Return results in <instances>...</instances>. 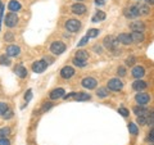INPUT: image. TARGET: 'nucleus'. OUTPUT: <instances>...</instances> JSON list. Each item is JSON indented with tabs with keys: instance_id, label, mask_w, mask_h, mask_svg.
Listing matches in <instances>:
<instances>
[{
	"instance_id": "7",
	"label": "nucleus",
	"mask_w": 154,
	"mask_h": 145,
	"mask_svg": "<svg viewBox=\"0 0 154 145\" xmlns=\"http://www.w3.org/2000/svg\"><path fill=\"white\" fill-rule=\"evenodd\" d=\"M81 85H82L85 89H88V90H93V89L96 88V85H98V81H96L95 79H93V77H86V79L82 80Z\"/></svg>"
},
{
	"instance_id": "20",
	"label": "nucleus",
	"mask_w": 154,
	"mask_h": 145,
	"mask_svg": "<svg viewBox=\"0 0 154 145\" xmlns=\"http://www.w3.org/2000/svg\"><path fill=\"white\" fill-rule=\"evenodd\" d=\"M130 28H131L132 31H139V32H143L145 30V26H144V23L140 22V21H135L132 22L131 25H130Z\"/></svg>"
},
{
	"instance_id": "15",
	"label": "nucleus",
	"mask_w": 154,
	"mask_h": 145,
	"mask_svg": "<svg viewBox=\"0 0 154 145\" xmlns=\"http://www.w3.org/2000/svg\"><path fill=\"white\" fill-rule=\"evenodd\" d=\"M137 9V13L139 16H148L149 13H150V9H149V5H145V4H137V5H135Z\"/></svg>"
},
{
	"instance_id": "43",
	"label": "nucleus",
	"mask_w": 154,
	"mask_h": 145,
	"mask_svg": "<svg viewBox=\"0 0 154 145\" xmlns=\"http://www.w3.org/2000/svg\"><path fill=\"white\" fill-rule=\"evenodd\" d=\"M95 4H96V5H104L105 0H95Z\"/></svg>"
},
{
	"instance_id": "34",
	"label": "nucleus",
	"mask_w": 154,
	"mask_h": 145,
	"mask_svg": "<svg viewBox=\"0 0 154 145\" xmlns=\"http://www.w3.org/2000/svg\"><path fill=\"white\" fill-rule=\"evenodd\" d=\"M32 99V90L30 89V90H27V93H26V95H25V100H26V103H28Z\"/></svg>"
},
{
	"instance_id": "23",
	"label": "nucleus",
	"mask_w": 154,
	"mask_h": 145,
	"mask_svg": "<svg viewBox=\"0 0 154 145\" xmlns=\"http://www.w3.org/2000/svg\"><path fill=\"white\" fill-rule=\"evenodd\" d=\"M90 98H91L90 94H86V93H76L75 100H77V101H85V100H89Z\"/></svg>"
},
{
	"instance_id": "10",
	"label": "nucleus",
	"mask_w": 154,
	"mask_h": 145,
	"mask_svg": "<svg viewBox=\"0 0 154 145\" xmlns=\"http://www.w3.org/2000/svg\"><path fill=\"white\" fill-rule=\"evenodd\" d=\"M64 94H66V91H64L63 89H62V88H58V89H55V90H53L51 93L49 94V96H50L51 100H57V99L63 98Z\"/></svg>"
},
{
	"instance_id": "12",
	"label": "nucleus",
	"mask_w": 154,
	"mask_h": 145,
	"mask_svg": "<svg viewBox=\"0 0 154 145\" xmlns=\"http://www.w3.org/2000/svg\"><path fill=\"white\" fill-rule=\"evenodd\" d=\"M144 75H145V69H144L141 66H136V67H134L132 68V76L136 80H140Z\"/></svg>"
},
{
	"instance_id": "11",
	"label": "nucleus",
	"mask_w": 154,
	"mask_h": 145,
	"mask_svg": "<svg viewBox=\"0 0 154 145\" xmlns=\"http://www.w3.org/2000/svg\"><path fill=\"white\" fill-rule=\"evenodd\" d=\"M19 53H21V49H19V46L17 45H9L7 48V53L5 54L8 57H18Z\"/></svg>"
},
{
	"instance_id": "27",
	"label": "nucleus",
	"mask_w": 154,
	"mask_h": 145,
	"mask_svg": "<svg viewBox=\"0 0 154 145\" xmlns=\"http://www.w3.org/2000/svg\"><path fill=\"white\" fill-rule=\"evenodd\" d=\"M96 95H98L99 98H105V96H108V89L107 88L98 89V93H96Z\"/></svg>"
},
{
	"instance_id": "37",
	"label": "nucleus",
	"mask_w": 154,
	"mask_h": 145,
	"mask_svg": "<svg viewBox=\"0 0 154 145\" xmlns=\"http://www.w3.org/2000/svg\"><path fill=\"white\" fill-rule=\"evenodd\" d=\"M88 41H89V37H88V36L82 37V39L80 40V42H79V46H84V45H86V44H88Z\"/></svg>"
},
{
	"instance_id": "36",
	"label": "nucleus",
	"mask_w": 154,
	"mask_h": 145,
	"mask_svg": "<svg viewBox=\"0 0 154 145\" xmlns=\"http://www.w3.org/2000/svg\"><path fill=\"white\" fill-rule=\"evenodd\" d=\"M135 62H136V59H135L134 57H128L127 59H126V64H127V66H134Z\"/></svg>"
},
{
	"instance_id": "18",
	"label": "nucleus",
	"mask_w": 154,
	"mask_h": 145,
	"mask_svg": "<svg viewBox=\"0 0 154 145\" xmlns=\"http://www.w3.org/2000/svg\"><path fill=\"white\" fill-rule=\"evenodd\" d=\"M130 37H131L132 42H143L144 41V33L139 32V31H134L131 35H130Z\"/></svg>"
},
{
	"instance_id": "26",
	"label": "nucleus",
	"mask_w": 154,
	"mask_h": 145,
	"mask_svg": "<svg viewBox=\"0 0 154 145\" xmlns=\"http://www.w3.org/2000/svg\"><path fill=\"white\" fill-rule=\"evenodd\" d=\"M128 131H130V134H132V135H137V132H139L137 125L134 123V122H131V123L128 125Z\"/></svg>"
},
{
	"instance_id": "21",
	"label": "nucleus",
	"mask_w": 154,
	"mask_h": 145,
	"mask_svg": "<svg viewBox=\"0 0 154 145\" xmlns=\"http://www.w3.org/2000/svg\"><path fill=\"white\" fill-rule=\"evenodd\" d=\"M125 14H126L127 18H136V17H139L137 9H136V7H135V5H132V7H130L128 9H126V11H125Z\"/></svg>"
},
{
	"instance_id": "6",
	"label": "nucleus",
	"mask_w": 154,
	"mask_h": 145,
	"mask_svg": "<svg viewBox=\"0 0 154 145\" xmlns=\"http://www.w3.org/2000/svg\"><path fill=\"white\" fill-rule=\"evenodd\" d=\"M18 23V17H17V14L16 13H13V12H11V13H8L7 14V17H5V26L7 27H14Z\"/></svg>"
},
{
	"instance_id": "32",
	"label": "nucleus",
	"mask_w": 154,
	"mask_h": 145,
	"mask_svg": "<svg viewBox=\"0 0 154 145\" xmlns=\"http://www.w3.org/2000/svg\"><path fill=\"white\" fill-rule=\"evenodd\" d=\"M8 110V104L7 103H0V114H4Z\"/></svg>"
},
{
	"instance_id": "40",
	"label": "nucleus",
	"mask_w": 154,
	"mask_h": 145,
	"mask_svg": "<svg viewBox=\"0 0 154 145\" xmlns=\"http://www.w3.org/2000/svg\"><path fill=\"white\" fill-rule=\"evenodd\" d=\"M118 75L121 76V77H123L125 75H126V69H125V67H118Z\"/></svg>"
},
{
	"instance_id": "4",
	"label": "nucleus",
	"mask_w": 154,
	"mask_h": 145,
	"mask_svg": "<svg viewBox=\"0 0 154 145\" xmlns=\"http://www.w3.org/2000/svg\"><path fill=\"white\" fill-rule=\"evenodd\" d=\"M135 100H136V103L139 105L145 107L149 101H150V95L146 94V93H139V94H136V96H135Z\"/></svg>"
},
{
	"instance_id": "39",
	"label": "nucleus",
	"mask_w": 154,
	"mask_h": 145,
	"mask_svg": "<svg viewBox=\"0 0 154 145\" xmlns=\"http://www.w3.org/2000/svg\"><path fill=\"white\" fill-rule=\"evenodd\" d=\"M3 117L4 118H5V119H9V118H12L13 117V112H12V110H7V112L5 113H4V116H3Z\"/></svg>"
},
{
	"instance_id": "42",
	"label": "nucleus",
	"mask_w": 154,
	"mask_h": 145,
	"mask_svg": "<svg viewBox=\"0 0 154 145\" xmlns=\"http://www.w3.org/2000/svg\"><path fill=\"white\" fill-rule=\"evenodd\" d=\"M75 96H76V93H71V94H68V95H64L63 98H64L66 100H69V99H75Z\"/></svg>"
},
{
	"instance_id": "5",
	"label": "nucleus",
	"mask_w": 154,
	"mask_h": 145,
	"mask_svg": "<svg viewBox=\"0 0 154 145\" xmlns=\"http://www.w3.org/2000/svg\"><path fill=\"white\" fill-rule=\"evenodd\" d=\"M122 88H123V84H122L121 80L112 79V80L108 81V89L109 90H112V91H119V90H122Z\"/></svg>"
},
{
	"instance_id": "44",
	"label": "nucleus",
	"mask_w": 154,
	"mask_h": 145,
	"mask_svg": "<svg viewBox=\"0 0 154 145\" xmlns=\"http://www.w3.org/2000/svg\"><path fill=\"white\" fill-rule=\"evenodd\" d=\"M149 135H150V136H149V140H150V141L153 143V140H154V137H153V131H150V134H149Z\"/></svg>"
},
{
	"instance_id": "1",
	"label": "nucleus",
	"mask_w": 154,
	"mask_h": 145,
	"mask_svg": "<svg viewBox=\"0 0 154 145\" xmlns=\"http://www.w3.org/2000/svg\"><path fill=\"white\" fill-rule=\"evenodd\" d=\"M103 42H104V46L107 48V49H109V50H117V48H118V40H117V37H114L112 35L105 36Z\"/></svg>"
},
{
	"instance_id": "13",
	"label": "nucleus",
	"mask_w": 154,
	"mask_h": 145,
	"mask_svg": "<svg viewBox=\"0 0 154 145\" xmlns=\"http://www.w3.org/2000/svg\"><path fill=\"white\" fill-rule=\"evenodd\" d=\"M14 73H16L18 77H21V79H25L27 76V69H26L25 66L18 64V66H16V68H14Z\"/></svg>"
},
{
	"instance_id": "9",
	"label": "nucleus",
	"mask_w": 154,
	"mask_h": 145,
	"mask_svg": "<svg viewBox=\"0 0 154 145\" xmlns=\"http://www.w3.org/2000/svg\"><path fill=\"white\" fill-rule=\"evenodd\" d=\"M46 67H48V64L45 60H37L32 64V71L35 72V73H41V72H44L46 69Z\"/></svg>"
},
{
	"instance_id": "24",
	"label": "nucleus",
	"mask_w": 154,
	"mask_h": 145,
	"mask_svg": "<svg viewBox=\"0 0 154 145\" xmlns=\"http://www.w3.org/2000/svg\"><path fill=\"white\" fill-rule=\"evenodd\" d=\"M76 59H79V60H88V58H89V54H88V51H85V50H79L76 53Z\"/></svg>"
},
{
	"instance_id": "31",
	"label": "nucleus",
	"mask_w": 154,
	"mask_h": 145,
	"mask_svg": "<svg viewBox=\"0 0 154 145\" xmlns=\"http://www.w3.org/2000/svg\"><path fill=\"white\" fill-rule=\"evenodd\" d=\"M73 64L82 68V67H86V66H88V60H79V59H76V58H75V59H73Z\"/></svg>"
},
{
	"instance_id": "47",
	"label": "nucleus",
	"mask_w": 154,
	"mask_h": 145,
	"mask_svg": "<svg viewBox=\"0 0 154 145\" xmlns=\"http://www.w3.org/2000/svg\"><path fill=\"white\" fill-rule=\"evenodd\" d=\"M3 8V5H2V3H0V9H2Z\"/></svg>"
},
{
	"instance_id": "33",
	"label": "nucleus",
	"mask_w": 154,
	"mask_h": 145,
	"mask_svg": "<svg viewBox=\"0 0 154 145\" xmlns=\"http://www.w3.org/2000/svg\"><path fill=\"white\" fill-rule=\"evenodd\" d=\"M51 107H53V103H50V101H48V103H45L44 105H42L41 112H46V110H49Z\"/></svg>"
},
{
	"instance_id": "35",
	"label": "nucleus",
	"mask_w": 154,
	"mask_h": 145,
	"mask_svg": "<svg viewBox=\"0 0 154 145\" xmlns=\"http://www.w3.org/2000/svg\"><path fill=\"white\" fill-rule=\"evenodd\" d=\"M118 113L122 114L123 117H127V116L130 114V113H128V109H126V108H119V109H118Z\"/></svg>"
},
{
	"instance_id": "30",
	"label": "nucleus",
	"mask_w": 154,
	"mask_h": 145,
	"mask_svg": "<svg viewBox=\"0 0 154 145\" xmlns=\"http://www.w3.org/2000/svg\"><path fill=\"white\" fill-rule=\"evenodd\" d=\"M8 135H11V128H9V127L0 128V137H7Z\"/></svg>"
},
{
	"instance_id": "2",
	"label": "nucleus",
	"mask_w": 154,
	"mask_h": 145,
	"mask_svg": "<svg viewBox=\"0 0 154 145\" xmlns=\"http://www.w3.org/2000/svg\"><path fill=\"white\" fill-rule=\"evenodd\" d=\"M64 50H66V45L62 41H54L50 45V51L55 55H60L62 53H64Z\"/></svg>"
},
{
	"instance_id": "46",
	"label": "nucleus",
	"mask_w": 154,
	"mask_h": 145,
	"mask_svg": "<svg viewBox=\"0 0 154 145\" xmlns=\"http://www.w3.org/2000/svg\"><path fill=\"white\" fill-rule=\"evenodd\" d=\"M146 2H148V4H150V5H152V4L154 3V0H146Z\"/></svg>"
},
{
	"instance_id": "28",
	"label": "nucleus",
	"mask_w": 154,
	"mask_h": 145,
	"mask_svg": "<svg viewBox=\"0 0 154 145\" xmlns=\"http://www.w3.org/2000/svg\"><path fill=\"white\" fill-rule=\"evenodd\" d=\"M99 33H100V31L98 30V28H91V30L88 31V35H86V36H88L89 39H91V37H96Z\"/></svg>"
},
{
	"instance_id": "8",
	"label": "nucleus",
	"mask_w": 154,
	"mask_h": 145,
	"mask_svg": "<svg viewBox=\"0 0 154 145\" xmlns=\"http://www.w3.org/2000/svg\"><path fill=\"white\" fill-rule=\"evenodd\" d=\"M73 76H75V69L72 68L71 66H66V67H63V68L60 69V77L62 79L69 80L71 77H73Z\"/></svg>"
},
{
	"instance_id": "19",
	"label": "nucleus",
	"mask_w": 154,
	"mask_h": 145,
	"mask_svg": "<svg viewBox=\"0 0 154 145\" xmlns=\"http://www.w3.org/2000/svg\"><path fill=\"white\" fill-rule=\"evenodd\" d=\"M134 113L137 116V117H140V116H143V117H145L146 114H149V109L143 107V105H139V107H135L134 108Z\"/></svg>"
},
{
	"instance_id": "41",
	"label": "nucleus",
	"mask_w": 154,
	"mask_h": 145,
	"mask_svg": "<svg viewBox=\"0 0 154 145\" xmlns=\"http://www.w3.org/2000/svg\"><path fill=\"white\" fill-rule=\"evenodd\" d=\"M0 145H11V143H9L8 139L2 137V139H0Z\"/></svg>"
},
{
	"instance_id": "25",
	"label": "nucleus",
	"mask_w": 154,
	"mask_h": 145,
	"mask_svg": "<svg viewBox=\"0 0 154 145\" xmlns=\"http://www.w3.org/2000/svg\"><path fill=\"white\" fill-rule=\"evenodd\" d=\"M103 19H105V13L102 12V11H98L95 14V17L93 18V22L96 23V22H99V21H103Z\"/></svg>"
},
{
	"instance_id": "38",
	"label": "nucleus",
	"mask_w": 154,
	"mask_h": 145,
	"mask_svg": "<svg viewBox=\"0 0 154 145\" xmlns=\"http://www.w3.org/2000/svg\"><path fill=\"white\" fill-rule=\"evenodd\" d=\"M136 122H137L139 125H145V123H146V118H145V117H143V116H140V117H137Z\"/></svg>"
},
{
	"instance_id": "29",
	"label": "nucleus",
	"mask_w": 154,
	"mask_h": 145,
	"mask_svg": "<svg viewBox=\"0 0 154 145\" xmlns=\"http://www.w3.org/2000/svg\"><path fill=\"white\" fill-rule=\"evenodd\" d=\"M0 63H2L3 66H9L11 64V59H9V57L7 54H3L2 57H0Z\"/></svg>"
},
{
	"instance_id": "45",
	"label": "nucleus",
	"mask_w": 154,
	"mask_h": 145,
	"mask_svg": "<svg viewBox=\"0 0 154 145\" xmlns=\"http://www.w3.org/2000/svg\"><path fill=\"white\" fill-rule=\"evenodd\" d=\"M12 35H8V36H5V40H12Z\"/></svg>"
},
{
	"instance_id": "16",
	"label": "nucleus",
	"mask_w": 154,
	"mask_h": 145,
	"mask_svg": "<svg viewBox=\"0 0 154 145\" xmlns=\"http://www.w3.org/2000/svg\"><path fill=\"white\" fill-rule=\"evenodd\" d=\"M117 40L121 42V44L123 45H128V44H132V41H131V37H130L128 33H119L118 37H117Z\"/></svg>"
},
{
	"instance_id": "3",
	"label": "nucleus",
	"mask_w": 154,
	"mask_h": 145,
	"mask_svg": "<svg viewBox=\"0 0 154 145\" xmlns=\"http://www.w3.org/2000/svg\"><path fill=\"white\" fill-rule=\"evenodd\" d=\"M66 28L69 32H77L81 28V22L77 19H69L66 22Z\"/></svg>"
},
{
	"instance_id": "14",
	"label": "nucleus",
	"mask_w": 154,
	"mask_h": 145,
	"mask_svg": "<svg viewBox=\"0 0 154 145\" xmlns=\"http://www.w3.org/2000/svg\"><path fill=\"white\" fill-rule=\"evenodd\" d=\"M71 9H72V12H73L75 14H84L86 12V7L84 5V4H81V3L73 4V5L71 7Z\"/></svg>"
},
{
	"instance_id": "48",
	"label": "nucleus",
	"mask_w": 154,
	"mask_h": 145,
	"mask_svg": "<svg viewBox=\"0 0 154 145\" xmlns=\"http://www.w3.org/2000/svg\"><path fill=\"white\" fill-rule=\"evenodd\" d=\"M77 2H81V0H77Z\"/></svg>"
},
{
	"instance_id": "17",
	"label": "nucleus",
	"mask_w": 154,
	"mask_h": 145,
	"mask_svg": "<svg viewBox=\"0 0 154 145\" xmlns=\"http://www.w3.org/2000/svg\"><path fill=\"white\" fill-rule=\"evenodd\" d=\"M146 86H148V84L145 81H143V80H136L132 84V89L134 90H136V91H141V90H144V89H146Z\"/></svg>"
},
{
	"instance_id": "22",
	"label": "nucleus",
	"mask_w": 154,
	"mask_h": 145,
	"mask_svg": "<svg viewBox=\"0 0 154 145\" xmlns=\"http://www.w3.org/2000/svg\"><path fill=\"white\" fill-rule=\"evenodd\" d=\"M8 8H9V11H11V12L16 13L17 11L21 9V4H19V2H17V0H11L9 4H8Z\"/></svg>"
}]
</instances>
